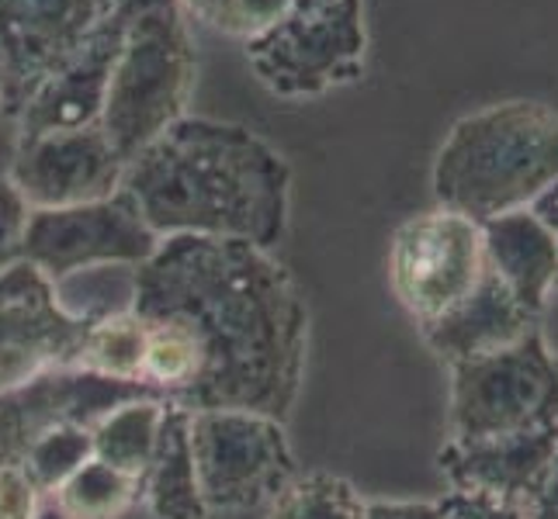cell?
I'll return each instance as SVG.
<instances>
[{
	"label": "cell",
	"instance_id": "44dd1931",
	"mask_svg": "<svg viewBox=\"0 0 558 519\" xmlns=\"http://www.w3.org/2000/svg\"><path fill=\"white\" fill-rule=\"evenodd\" d=\"M136 277H140V267L108 263V267L73 271L60 281H52V287L60 305L76 322L94 325L111 316L132 312V305H136Z\"/></svg>",
	"mask_w": 558,
	"mask_h": 519
},
{
	"label": "cell",
	"instance_id": "52a82bcc",
	"mask_svg": "<svg viewBox=\"0 0 558 519\" xmlns=\"http://www.w3.org/2000/svg\"><path fill=\"white\" fill-rule=\"evenodd\" d=\"M187 416L198 492L208 516L250 512L275 503L278 492L299 474L284 422L240 409Z\"/></svg>",
	"mask_w": 558,
	"mask_h": 519
},
{
	"label": "cell",
	"instance_id": "83f0119b",
	"mask_svg": "<svg viewBox=\"0 0 558 519\" xmlns=\"http://www.w3.org/2000/svg\"><path fill=\"white\" fill-rule=\"evenodd\" d=\"M181 11L195 14L198 22L216 28L222 35H240L246 38V22H243V0H178Z\"/></svg>",
	"mask_w": 558,
	"mask_h": 519
},
{
	"label": "cell",
	"instance_id": "9a60e30c",
	"mask_svg": "<svg viewBox=\"0 0 558 519\" xmlns=\"http://www.w3.org/2000/svg\"><path fill=\"white\" fill-rule=\"evenodd\" d=\"M555 457L558 427H548L486 440H451L440 450V468L461 492H489L527 506L548 478Z\"/></svg>",
	"mask_w": 558,
	"mask_h": 519
},
{
	"label": "cell",
	"instance_id": "d4e9b609",
	"mask_svg": "<svg viewBox=\"0 0 558 519\" xmlns=\"http://www.w3.org/2000/svg\"><path fill=\"white\" fill-rule=\"evenodd\" d=\"M32 205L17 190V184L0 173V271L25 260V233H28Z\"/></svg>",
	"mask_w": 558,
	"mask_h": 519
},
{
	"label": "cell",
	"instance_id": "5b68a950",
	"mask_svg": "<svg viewBox=\"0 0 558 519\" xmlns=\"http://www.w3.org/2000/svg\"><path fill=\"white\" fill-rule=\"evenodd\" d=\"M558 427V354L542 330L513 346L451 363V440Z\"/></svg>",
	"mask_w": 558,
	"mask_h": 519
},
{
	"label": "cell",
	"instance_id": "277c9868",
	"mask_svg": "<svg viewBox=\"0 0 558 519\" xmlns=\"http://www.w3.org/2000/svg\"><path fill=\"white\" fill-rule=\"evenodd\" d=\"M195 87V46L178 0H143L111 70L101 132L129 163L184 119Z\"/></svg>",
	"mask_w": 558,
	"mask_h": 519
},
{
	"label": "cell",
	"instance_id": "e0dca14e",
	"mask_svg": "<svg viewBox=\"0 0 558 519\" xmlns=\"http://www.w3.org/2000/svg\"><path fill=\"white\" fill-rule=\"evenodd\" d=\"M489 271L537 319L558 287V239L531 208L483 222Z\"/></svg>",
	"mask_w": 558,
	"mask_h": 519
},
{
	"label": "cell",
	"instance_id": "5bb4252c",
	"mask_svg": "<svg viewBox=\"0 0 558 519\" xmlns=\"http://www.w3.org/2000/svg\"><path fill=\"white\" fill-rule=\"evenodd\" d=\"M143 0H119L87 38L76 46L66 60L56 66L49 81L32 94L25 111L17 114L22 139L49 136V132H76L101 122L111 70L119 60L132 14Z\"/></svg>",
	"mask_w": 558,
	"mask_h": 519
},
{
	"label": "cell",
	"instance_id": "f1b7e54d",
	"mask_svg": "<svg viewBox=\"0 0 558 519\" xmlns=\"http://www.w3.org/2000/svg\"><path fill=\"white\" fill-rule=\"evenodd\" d=\"M364 519H440L437 503H368Z\"/></svg>",
	"mask_w": 558,
	"mask_h": 519
},
{
	"label": "cell",
	"instance_id": "4dcf8cb0",
	"mask_svg": "<svg viewBox=\"0 0 558 519\" xmlns=\"http://www.w3.org/2000/svg\"><path fill=\"white\" fill-rule=\"evenodd\" d=\"M527 516L531 519H558V457H555L548 478L542 482V489H537L534 498L527 503Z\"/></svg>",
	"mask_w": 558,
	"mask_h": 519
},
{
	"label": "cell",
	"instance_id": "d6a6232c",
	"mask_svg": "<svg viewBox=\"0 0 558 519\" xmlns=\"http://www.w3.org/2000/svg\"><path fill=\"white\" fill-rule=\"evenodd\" d=\"M38 519H63V516H60V512H56V506L49 503V506L43 509V516H38Z\"/></svg>",
	"mask_w": 558,
	"mask_h": 519
},
{
	"label": "cell",
	"instance_id": "8992f818",
	"mask_svg": "<svg viewBox=\"0 0 558 519\" xmlns=\"http://www.w3.org/2000/svg\"><path fill=\"white\" fill-rule=\"evenodd\" d=\"M364 42L361 0H295L271 28L246 38V60L278 98H316L357 81Z\"/></svg>",
	"mask_w": 558,
	"mask_h": 519
},
{
	"label": "cell",
	"instance_id": "30bf717a",
	"mask_svg": "<svg viewBox=\"0 0 558 519\" xmlns=\"http://www.w3.org/2000/svg\"><path fill=\"white\" fill-rule=\"evenodd\" d=\"M136 398H157L146 384L111 381L81 368H56L0 388V468L22 465L43 436L63 427H94L111 409Z\"/></svg>",
	"mask_w": 558,
	"mask_h": 519
},
{
	"label": "cell",
	"instance_id": "7c38bea8",
	"mask_svg": "<svg viewBox=\"0 0 558 519\" xmlns=\"http://www.w3.org/2000/svg\"><path fill=\"white\" fill-rule=\"evenodd\" d=\"M119 0H0V101L22 114Z\"/></svg>",
	"mask_w": 558,
	"mask_h": 519
},
{
	"label": "cell",
	"instance_id": "3957f363",
	"mask_svg": "<svg viewBox=\"0 0 558 519\" xmlns=\"http://www.w3.org/2000/svg\"><path fill=\"white\" fill-rule=\"evenodd\" d=\"M558 181V108L507 101L461 119L434 163L440 208L489 222L531 208Z\"/></svg>",
	"mask_w": 558,
	"mask_h": 519
},
{
	"label": "cell",
	"instance_id": "ba28073f",
	"mask_svg": "<svg viewBox=\"0 0 558 519\" xmlns=\"http://www.w3.org/2000/svg\"><path fill=\"white\" fill-rule=\"evenodd\" d=\"M486 274L483 225L448 208L399 225L389 254L392 292L420 325H430Z\"/></svg>",
	"mask_w": 558,
	"mask_h": 519
},
{
	"label": "cell",
	"instance_id": "ffe728a7",
	"mask_svg": "<svg viewBox=\"0 0 558 519\" xmlns=\"http://www.w3.org/2000/svg\"><path fill=\"white\" fill-rule=\"evenodd\" d=\"M143 498V478L90 457L49 495L63 519H122Z\"/></svg>",
	"mask_w": 558,
	"mask_h": 519
},
{
	"label": "cell",
	"instance_id": "cb8c5ba5",
	"mask_svg": "<svg viewBox=\"0 0 558 519\" xmlns=\"http://www.w3.org/2000/svg\"><path fill=\"white\" fill-rule=\"evenodd\" d=\"M90 460V430L87 427H63L49 436H43L38 444L25 454V460L17 468H25L32 482L52 495L66 478Z\"/></svg>",
	"mask_w": 558,
	"mask_h": 519
},
{
	"label": "cell",
	"instance_id": "f546056e",
	"mask_svg": "<svg viewBox=\"0 0 558 519\" xmlns=\"http://www.w3.org/2000/svg\"><path fill=\"white\" fill-rule=\"evenodd\" d=\"M17 146H22V125H17V114L0 101V173L11 170Z\"/></svg>",
	"mask_w": 558,
	"mask_h": 519
},
{
	"label": "cell",
	"instance_id": "484cf974",
	"mask_svg": "<svg viewBox=\"0 0 558 519\" xmlns=\"http://www.w3.org/2000/svg\"><path fill=\"white\" fill-rule=\"evenodd\" d=\"M440 519H531L527 506L510 503V498H499L489 492H461L454 489L437 503Z\"/></svg>",
	"mask_w": 558,
	"mask_h": 519
},
{
	"label": "cell",
	"instance_id": "603a6c76",
	"mask_svg": "<svg viewBox=\"0 0 558 519\" xmlns=\"http://www.w3.org/2000/svg\"><path fill=\"white\" fill-rule=\"evenodd\" d=\"M364 498L348 478L330 471L295 474L271 503V519H364Z\"/></svg>",
	"mask_w": 558,
	"mask_h": 519
},
{
	"label": "cell",
	"instance_id": "2e32d148",
	"mask_svg": "<svg viewBox=\"0 0 558 519\" xmlns=\"http://www.w3.org/2000/svg\"><path fill=\"white\" fill-rule=\"evenodd\" d=\"M534 325L537 319L510 295V287L499 281L486 263V274L478 277L472 292L461 298L451 312L434 319L430 325H423V336H427L430 350L440 360L458 363V360L483 357L493 350H504V346H513L517 339H524Z\"/></svg>",
	"mask_w": 558,
	"mask_h": 519
},
{
	"label": "cell",
	"instance_id": "4316f807",
	"mask_svg": "<svg viewBox=\"0 0 558 519\" xmlns=\"http://www.w3.org/2000/svg\"><path fill=\"white\" fill-rule=\"evenodd\" d=\"M49 495L38 489L25 468H0V519H38Z\"/></svg>",
	"mask_w": 558,
	"mask_h": 519
},
{
	"label": "cell",
	"instance_id": "7a4b0ae2",
	"mask_svg": "<svg viewBox=\"0 0 558 519\" xmlns=\"http://www.w3.org/2000/svg\"><path fill=\"white\" fill-rule=\"evenodd\" d=\"M292 170L278 149L243 125L184 114L136 160L122 190L160 239H243L257 249L281 243Z\"/></svg>",
	"mask_w": 558,
	"mask_h": 519
},
{
	"label": "cell",
	"instance_id": "6da1fadb",
	"mask_svg": "<svg viewBox=\"0 0 558 519\" xmlns=\"http://www.w3.org/2000/svg\"><path fill=\"white\" fill-rule=\"evenodd\" d=\"M143 322H167L187 336L198 381L184 412H260L278 422L295 409L310 346V309L292 274L243 239L170 236L140 263Z\"/></svg>",
	"mask_w": 558,
	"mask_h": 519
},
{
	"label": "cell",
	"instance_id": "8fae6325",
	"mask_svg": "<svg viewBox=\"0 0 558 519\" xmlns=\"http://www.w3.org/2000/svg\"><path fill=\"white\" fill-rule=\"evenodd\" d=\"M87 330L63 309L35 263L17 260L0 271V388L73 368Z\"/></svg>",
	"mask_w": 558,
	"mask_h": 519
},
{
	"label": "cell",
	"instance_id": "7402d4cb",
	"mask_svg": "<svg viewBox=\"0 0 558 519\" xmlns=\"http://www.w3.org/2000/svg\"><path fill=\"white\" fill-rule=\"evenodd\" d=\"M143 360H146V322L136 312H125L90 325L73 368L111 381L143 384Z\"/></svg>",
	"mask_w": 558,
	"mask_h": 519
},
{
	"label": "cell",
	"instance_id": "4fadbf2b",
	"mask_svg": "<svg viewBox=\"0 0 558 519\" xmlns=\"http://www.w3.org/2000/svg\"><path fill=\"white\" fill-rule=\"evenodd\" d=\"M125 160L111 149L101 125L22 139L8 177L32 211L101 201L122 190Z\"/></svg>",
	"mask_w": 558,
	"mask_h": 519
},
{
	"label": "cell",
	"instance_id": "9c48e42d",
	"mask_svg": "<svg viewBox=\"0 0 558 519\" xmlns=\"http://www.w3.org/2000/svg\"><path fill=\"white\" fill-rule=\"evenodd\" d=\"M160 236L146 225L125 190L101 201L32 211L25 233V260L49 281L108 263L140 267L157 254Z\"/></svg>",
	"mask_w": 558,
	"mask_h": 519
},
{
	"label": "cell",
	"instance_id": "d6986e66",
	"mask_svg": "<svg viewBox=\"0 0 558 519\" xmlns=\"http://www.w3.org/2000/svg\"><path fill=\"white\" fill-rule=\"evenodd\" d=\"M163 412L167 406L160 398H136L111 409L90 427V457H98L125 474L143 478L153 460V450H157Z\"/></svg>",
	"mask_w": 558,
	"mask_h": 519
},
{
	"label": "cell",
	"instance_id": "1f68e13d",
	"mask_svg": "<svg viewBox=\"0 0 558 519\" xmlns=\"http://www.w3.org/2000/svg\"><path fill=\"white\" fill-rule=\"evenodd\" d=\"M531 211H534V215L551 228L555 239H558V181L545 190V195H537V198H534Z\"/></svg>",
	"mask_w": 558,
	"mask_h": 519
},
{
	"label": "cell",
	"instance_id": "ac0fdd59",
	"mask_svg": "<svg viewBox=\"0 0 558 519\" xmlns=\"http://www.w3.org/2000/svg\"><path fill=\"white\" fill-rule=\"evenodd\" d=\"M187 412L167 406L157 450L143 474V503L153 519H208L198 492L195 454H191Z\"/></svg>",
	"mask_w": 558,
	"mask_h": 519
}]
</instances>
